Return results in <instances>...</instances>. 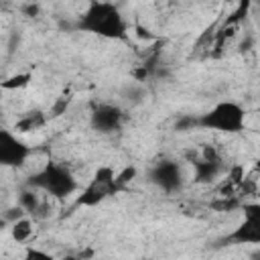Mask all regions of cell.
Segmentation results:
<instances>
[{"mask_svg":"<svg viewBox=\"0 0 260 260\" xmlns=\"http://www.w3.org/2000/svg\"><path fill=\"white\" fill-rule=\"evenodd\" d=\"M148 181L162 193L173 195V193L181 191V187H183L181 165L173 158H158L148 171Z\"/></svg>","mask_w":260,"mask_h":260,"instance_id":"8992f818","label":"cell"},{"mask_svg":"<svg viewBox=\"0 0 260 260\" xmlns=\"http://www.w3.org/2000/svg\"><path fill=\"white\" fill-rule=\"evenodd\" d=\"M22 260H55V256L41 248H26Z\"/></svg>","mask_w":260,"mask_h":260,"instance_id":"5bb4252c","label":"cell"},{"mask_svg":"<svg viewBox=\"0 0 260 260\" xmlns=\"http://www.w3.org/2000/svg\"><path fill=\"white\" fill-rule=\"evenodd\" d=\"M22 10H24L28 16H35V14L39 12V6H37V4H28V6H22Z\"/></svg>","mask_w":260,"mask_h":260,"instance_id":"2e32d148","label":"cell"},{"mask_svg":"<svg viewBox=\"0 0 260 260\" xmlns=\"http://www.w3.org/2000/svg\"><path fill=\"white\" fill-rule=\"evenodd\" d=\"M18 205L22 207V211L26 215H30L32 219H39V217H45V209H47V203L41 199V195L37 193V189H24L20 191L18 195Z\"/></svg>","mask_w":260,"mask_h":260,"instance_id":"30bf717a","label":"cell"},{"mask_svg":"<svg viewBox=\"0 0 260 260\" xmlns=\"http://www.w3.org/2000/svg\"><path fill=\"white\" fill-rule=\"evenodd\" d=\"M124 122H126L124 110L118 104H112V102H100L89 112V126L98 134H104V136L122 130Z\"/></svg>","mask_w":260,"mask_h":260,"instance_id":"52a82bcc","label":"cell"},{"mask_svg":"<svg viewBox=\"0 0 260 260\" xmlns=\"http://www.w3.org/2000/svg\"><path fill=\"white\" fill-rule=\"evenodd\" d=\"M193 128H197V116L183 114V116H179V120L175 122V130H179V132H189V130H193Z\"/></svg>","mask_w":260,"mask_h":260,"instance_id":"4fadbf2b","label":"cell"},{"mask_svg":"<svg viewBox=\"0 0 260 260\" xmlns=\"http://www.w3.org/2000/svg\"><path fill=\"white\" fill-rule=\"evenodd\" d=\"M77 28L98 35L102 39L124 41L128 37V24L120 8L112 2H91L77 20Z\"/></svg>","mask_w":260,"mask_h":260,"instance_id":"6da1fadb","label":"cell"},{"mask_svg":"<svg viewBox=\"0 0 260 260\" xmlns=\"http://www.w3.org/2000/svg\"><path fill=\"white\" fill-rule=\"evenodd\" d=\"M189 162L193 165V181L199 185L213 183L225 171L223 154L215 144H201V148L189 156Z\"/></svg>","mask_w":260,"mask_h":260,"instance_id":"277c9868","label":"cell"},{"mask_svg":"<svg viewBox=\"0 0 260 260\" xmlns=\"http://www.w3.org/2000/svg\"><path fill=\"white\" fill-rule=\"evenodd\" d=\"M26 185L30 189L43 191L47 197H55V199H65L69 195H73L77 191V179L71 173V169L59 160H49L43 165V169H39L37 173H32L26 181Z\"/></svg>","mask_w":260,"mask_h":260,"instance_id":"7a4b0ae2","label":"cell"},{"mask_svg":"<svg viewBox=\"0 0 260 260\" xmlns=\"http://www.w3.org/2000/svg\"><path fill=\"white\" fill-rule=\"evenodd\" d=\"M32 232H35V219L28 217V215H24V217L16 219L14 223H10V236H12V240L16 244L28 242L30 236H32Z\"/></svg>","mask_w":260,"mask_h":260,"instance_id":"7c38bea8","label":"cell"},{"mask_svg":"<svg viewBox=\"0 0 260 260\" xmlns=\"http://www.w3.org/2000/svg\"><path fill=\"white\" fill-rule=\"evenodd\" d=\"M250 260H260V246L250 254Z\"/></svg>","mask_w":260,"mask_h":260,"instance_id":"e0dca14e","label":"cell"},{"mask_svg":"<svg viewBox=\"0 0 260 260\" xmlns=\"http://www.w3.org/2000/svg\"><path fill=\"white\" fill-rule=\"evenodd\" d=\"M30 154V146L26 142H22L16 132L2 128L0 130V165L2 167H10V169H18L26 162Z\"/></svg>","mask_w":260,"mask_h":260,"instance_id":"ba28073f","label":"cell"},{"mask_svg":"<svg viewBox=\"0 0 260 260\" xmlns=\"http://www.w3.org/2000/svg\"><path fill=\"white\" fill-rule=\"evenodd\" d=\"M116 173L112 167H100L93 177L89 179V183L83 187V191L79 193L77 197V205H83V207H93L98 203H102L104 199H108L110 195H114L116 191H120L118 187V181H116Z\"/></svg>","mask_w":260,"mask_h":260,"instance_id":"5b68a950","label":"cell"},{"mask_svg":"<svg viewBox=\"0 0 260 260\" xmlns=\"http://www.w3.org/2000/svg\"><path fill=\"white\" fill-rule=\"evenodd\" d=\"M28 79H30V75H28V73H20V75H14V77H10V79H6V81L2 83V87H4V89H14V87H24V85L28 83Z\"/></svg>","mask_w":260,"mask_h":260,"instance_id":"9a60e30c","label":"cell"},{"mask_svg":"<svg viewBox=\"0 0 260 260\" xmlns=\"http://www.w3.org/2000/svg\"><path fill=\"white\" fill-rule=\"evenodd\" d=\"M47 124V116L43 110H30L26 114H22L16 122H14V130L16 132H35L39 128H43Z\"/></svg>","mask_w":260,"mask_h":260,"instance_id":"8fae6325","label":"cell"},{"mask_svg":"<svg viewBox=\"0 0 260 260\" xmlns=\"http://www.w3.org/2000/svg\"><path fill=\"white\" fill-rule=\"evenodd\" d=\"M219 244H254L260 246V217H244V221L234 228Z\"/></svg>","mask_w":260,"mask_h":260,"instance_id":"9c48e42d","label":"cell"},{"mask_svg":"<svg viewBox=\"0 0 260 260\" xmlns=\"http://www.w3.org/2000/svg\"><path fill=\"white\" fill-rule=\"evenodd\" d=\"M197 128L223 132V134H238L246 128V110L242 104L232 100L217 102L207 112L197 116Z\"/></svg>","mask_w":260,"mask_h":260,"instance_id":"3957f363","label":"cell"}]
</instances>
